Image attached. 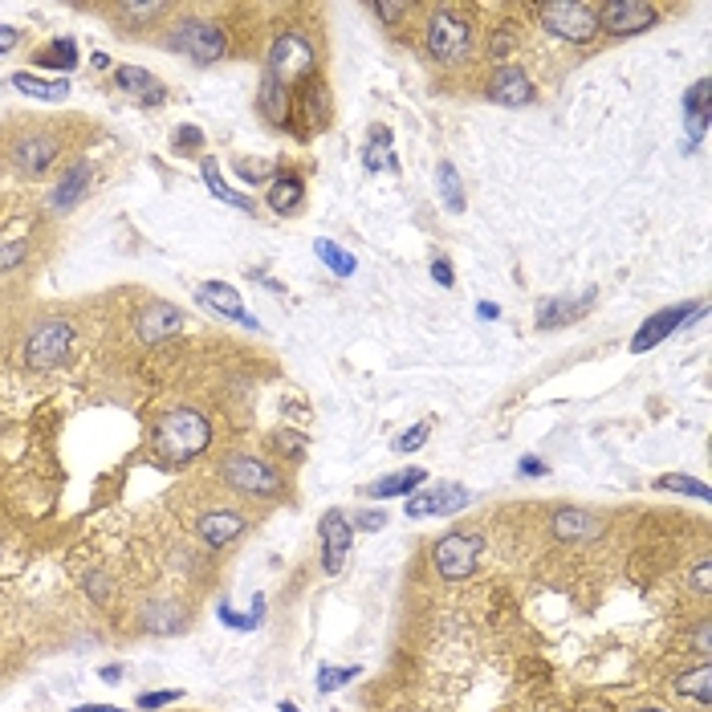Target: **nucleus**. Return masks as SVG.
<instances>
[{
    "instance_id": "obj_1",
    "label": "nucleus",
    "mask_w": 712,
    "mask_h": 712,
    "mask_svg": "<svg viewBox=\"0 0 712 712\" xmlns=\"http://www.w3.org/2000/svg\"><path fill=\"white\" fill-rule=\"evenodd\" d=\"M208 444H212V424L204 420L200 411H188V407L163 415L159 428H155V452L163 460H171V464L196 460Z\"/></svg>"
},
{
    "instance_id": "obj_2",
    "label": "nucleus",
    "mask_w": 712,
    "mask_h": 712,
    "mask_svg": "<svg viewBox=\"0 0 712 712\" xmlns=\"http://www.w3.org/2000/svg\"><path fill=\"white\" fill-rule=\"evenodd\" d=\"M220 477H224V485H228L232 493L253 497V501H273V497H281V489H285L281 472H277L269 460L253 456V452L228 456L224 468H220Z\"/></svg>"
},
{
    "instance_id": "obj_3",
    "label": "nucleus",
    "mask_w": 712,
    "mask_h": 712,
    "mask_svg": "<svg viewBox=\"0 0 712 712\" xmlns=\"http://www.w3.org/2000/svg\"><path fill=\"white\" fill-rule=\"evenodd\" d=\"M163 45H167L171 53L188 57V62H196V66H212V62H220V57H224L228 37H224V29H220V25L188 17V21H175V25L167 29Z\"/></svg>"
},
{
    "instance_id": "obj_4",
    "label": "nucleus",
    "mask_w": 712,
    "mask_h": 712,
    "mask_svg": "<svg viewBox=\"0 0 712 712\" xmlns=\"http://www.w3.org/2000/svg\"><path fill=\"white\" fill-rule=\"evenodd\" d=\"M542 17V29L570 41V45H586L599 37V13L595 5H586V0H550V5L538 9Z\"/></svg>"
},
{
    "instance_id": "obj_5",
    "label": "nucleus",
    "mask_w": 712,
    "mask_h": 712,
    "mask_svg": "<svg viewBox=\"0 0 712 712\" xmlns=\"http://www.w3.org/2000/svg\"><path fill=\"white\" fill-rule=\"evenodd\" d=\"M70 342H74V326L66 318H45L25 338V363L33 371H49L70 354Z\"/></svg>"
},
{
    "instance_id": "obj_6",
    "label": "nucleus",
    "mask_w": 712,
    "mask_h": 712,
    "mask_svg": "<svg viewBox=\"0 0 712 712\" xmlns=\"http://www.w3.org/2000/svg\"><path fill=\"white\" fill-rule=\"evenodd\" d=\"M468 49H472L468 21L456 17V13H448V9L432 13V21H428V53L436 57V62L440 66H460L464 57H468Z\"/></svg>"
},
{
    "instance_id": "obj_7",
    "label": "nucleus",
    "mask_w": 712,
    "mask_h": 712,
    "mask_svg": "<svg viewBox=\"0 0 712 712\" xmlns=\"http://www.w3.org/2000/svg\"><path fill=\"white\" fill-rule=\"evenodd\" d=\"M481 550H485L481 533H448V538L436 542L432 562H436V570H440L444 582H464L472 570H477Z\"/></svg>"
},
{
    "instance_id": "obj_8",
    "label": "nucleus",
    "mask_w": 712,
    "mask_h": 712,
    "mask_svg": "<svg viewBox=\"0 0 712 712\" xmlns=\"http://www.w3.org/2000/svg\"><path fill=\"white\" fill-rule=\"evenodd\" d=\"M269 74H277L285 86L302 82L314 74V45L306 41V33H281L269 49Z\"/></svg>"
},
{
    "instance_id": "obj_9",
    "label": "nucleus",
    "mask_w": 712,
    "mask_h": 712,
    "mask_svg": "<svg viewBox=\"0 0 712 712\" xmlns=\"http://www.w3.org/2000/svg\"><path fill=\"white\" fill-rule=\"evenodd\" d=\"M595 13H599V33L611 37H631L660 21V9L647 5V0H607V5H595Z\"/></svg>"
},
{
    "instance_id": "obj_10",
    "label": "nucleus",
    "mask_w": 712,
    "mask_h": 712,
    "mask_svg": "<svg viewBox=\"0 0 712 712\" xmlns=\"http://www.w3.org/2000/svg\"><path fill=\"white\" fill-rule=\"evenodd\" d=\"M688 318H704V302H684V306H668V310H656L631 338V350L635 354H647L651 346H660L668 334H676Z\"/></svg>"
},
{
    "instance_id": "obj_11",
    "label": "nucleus",
    "mask_w": 712,
    "mask_h": 712,
    "mask_svg": "<svg viewBox=\"0 0 712 712\" xmlns=\"http://www.w3.org/2000/svg\"><path fill=\"white\" fill-rule=\"evenodd\" d=\"M472 505V493L460 485H432L407 497V517H452Z\"/></svg>"
},
{
    "instance_id": "obj_12",
    "label": "nucleus",
    "mask_w": 712,
    "mask_h": 712,
    "mask_svg": "<svg viewBox=\"0 0 712 712\" xmlns=\"http://www.w3.org/2000/svg\"><path fill=\"white\" fill-rule=\"evenodd\" d=\"M354 546V525L342 509H330L322 517V570L326 574H338L346 566V554Z\"/></svg>"
},
{
    "instance_id": "obj_13",
    "label": "nucleus",
    "mask_w": 712,
    "mask_h": 712,
    "mask_svg": "<svg viewBox=\"0 0 712 712\" xmlns=\"http://www.w3.org/2000/svg\"><path fill=\"white\" fill-rule=\"evenodd\" d=\"M489 98L497 106H529L533 102V82L521 66H497L489 78Z\"/></svg>"
},
{
    "instance_id": "obj_14",
    "label": "nucleus",
    "mask_w": 712,
    "mask_h": 712,
    "mask_svg": "<svg viewBox=\"0 0 712 712\" xmlns=\"http://www.w3.org/2000/svg\"><path fill=\"white\" fill-rule=\"evenodd\" d=\"M196 293H200V302H204L208 310H216V314H224V318H232V322H241V326H249V330H257V326H261V322L245 310L241 293H236L232 285H224V281H204Z\"/></svg>"
},
{
    "instance_id": "obj_15",
    "label": "nucleus",
    "mask_w": 712,
    "mask_h": 712,
    "mask_svg": "<svg viewBox=\"0 0 712 712\" xmlns=\"http://www.w3.org/2000/svg\"><path fill=\"white\" fill-rule=\"evenodd\" d=\"M245 513H236V509H212V513H204V517H196V533L208 542V546H228V542H236L245 533Z\"/></svg>"
},
{
    "instance_id": "obj_16",
    "label": "nucleus",
    "mask_w": 712,
    "mask_h": 712,
    "mask_svg": "<svg viewBox=\"0 0 712 712\" xmlns=\"http://www.w3.org/2000/svg\"><path fill=\"white\" fill-rule=\"evenodd\" d=\"M57 151H62V143H57L53 135L33 131V135L17 139V147H13V163H17L21 171H29V175H41V171H49V163L57 159Z\"/></svg>"
},
{
    "instance_id": "obj_17",
    "label": "nucleus",
    "mask_w": 712,
    "mask_h": 712,
    "mask_svg": "<svg viewBox=\"0 0 712 712\" xmlns=\"http://www.w3.org/2000/svg\"><path fill=\"white\" fill-rule=\"evenodd\" d=\"M550 529H554L558 542H590V538H599L603 533V517L586 513V509H558Z\"/></svg>"
},
{
    "instance_id": "obj_18",
    "label": "nucleus",
    "mask_w": 712,
    "mask_h": 712,
    "mask_svg": "<svg viewBox=\"0 0 712 712\" xmlns=\"http://www.w3.org/2000/svg\"><path fill=\"white\" fill-rule=\"evenodd\" d=\"M180 322H184V314L175 310L171 302H151V306L139 314V338H143L147 346H159L163 338H171L175 330H180Z\"/></svg>"
},
{
    "instance_id": "obj_19",
    "label": "nucleus",
    "mask_w": 712,
    "mask_h": 712,
    "mask_svg": "<svg viewBox=\"0 0 712 712\" xmlns=\"http://www.w3.org/2000/svg\"><path fill=\"white\" fill-rule=\"evenodd\" d=\"M684 123H688V143H684V151H696V143L704 139V131H708V123H712L708 78H700V82L684 94Z\"/></svg>"
},
{
    "instance_id": "obj_20",
    "label": "nucleus",
    "mask_w": 712,
    "mask_h": 712,
    "mask_svg": "<svg viewBox=\"0 0 712 712\" xmlns=\"http://www.w3.org/2000/svg\"><path fill=\"white\" fill-rule=\"evenodd\" d=\"M289 102H293V94H289V86L277 78V74H261V90H257V110L269 118L273 127H289Z\"/></svg>"
},
{
    "instance_id": "obj_21",
    "label": "nucleus",
    "mask_w": 712,
    "mask_h": 712,
    "mask_svg": "<svg viewBox=\"0 0 712 712\" xmlns=\"http://www.w3.org/2000/svg\"><path fill=\"white\" fill-rule=\"evenodd\" d=\"M424 481H428V472H424V468H399V472H391V477H379L375 485H367V497H375V501L411 497Z\"/></svg>"
},
{
    "instance_id": "obj_22",
    "label": "nucleus",
    "mask_w": 712,
    "mask_h": 712,
    "mask_svg": "<svg viewBox=\"0 0 712 712\" xmlns=\"http://www.w3.org/2000/svg\"><path fill=\"white\" fill-rule=\"evenodd\" d=\"M33 66L41 70H57V74H70L78 66V41L74 37H53L33 53Z\"/></svg>"
},
{
    "instance_id": "obj_23",
    "label": "nucleus",
    "mask_w": 712,
    "mask_h": 712,
    "mask_svg": "<svg viewBox=\"0 0 712 712\" xmlns=\"http://www.w3.org/2000/svg\"><path fill=\"white\" fill-rule=\"evenodd\" d=\"M302 192H306L302 175H289V171H285V175H273L265 200H269V208H273L277 216H293V212H298V204H302Z\"/></svg>"
},
{
    "instance_id": "obj_24",
    "label": "nucleus",
    "mask_w": 712,
    "mask_h": 712,
    "mask_svg": "<svg viewBox=\"0 0 712 712\" xmlns=\"http://www.w3.org/2000/svg\"><path fill=\"white\" fill-rule=\"evenodd\" d=\"M90 180H94V163H86V159H78L70 171H66V180L57 184V192H53V208H74L82 196H86V188H90Z\"/></svg>"
},
{
    "instance_id": "obj_25",
    "label": "nucleus",
    "mask_w": 712,
    "mask_h": 712,
    "mask_svg": "<svg viewBox=\"0 0 712 712\" xmlns=\"http://www.w3.org/2000/svg\"><path fill=\"white\" fill-rule=\"evenodd\" d=\"M13 86L41 102H62L70 94V78H41V74H13Z\"/></svg>"
},
{
    "instance_id": "obj_26",
    "label": "nucleus",
    "mask_w": 712,
    "mask_h": 712,
    "mask_svg": "<svg viewBox=\"0 0 712 712\" xmlns=\"http://www.w3.org/2000/svg\"><path fill=\"white\" fill-rule=\"evenodd\" d=\"M676 692H680L684 700L700 704V708H712V664L704 660L700 668H692V672L676 676Z\"/></svg>"
},
{
    "instance_id": "obj_27",
    "label": "nucleus",
    "mask_w": 712,
    "mask_h": 712,
    "mask_svg": "<svg viewBox=\"0 0 712 712\" xmlns=\"http://www.w3.org/2000/svg\"><path fill=\"white\" fill-rule=\"evenodd\" d=\"M114 82L123 86V90H135L143 94V106H159L167 98V90L147 74V70H135V66H123V70H114Z\"/></svg>"
},
{
    "instance_id": "obj_28",
    "label": "nucleus",
    "mask_w": 712,
    "mask_h": 712,
    "mask_svg": "<svg viewBox=\"0 0 712 712\" xmlns=\"http://www.w3.org/2000/svg\"><path fill=\"white\" fill-rule=\"evenodd\" d=\"M363 167L367 171H383V167H395V147H391V131L387 127H375L363 143Z\"/></svg>"
},
{
    "instance_id": "obj_29",
    "label": "nucleus",
    "mask_w": 712,
    "mask_h": 712,
    "mask_svg": "<svg viewBox=\"0 0 712 712\" xmlns=\"http://www.w3.org/2000/svg\"><path fill=\"white\" fill-rule=\"evenodd\" d=\"M200 171H204V184H208V192H212L216 200H224V204H232V208H241V212H253V200H249V196L232 192V188L220 180V167H216V159H204V163H200Z\"/></svg>"
},
{
    "instance_id": "obj_30",
    "label": "nucleus",
    "mask_w": 712,
    "mask_h": 712,
    "mask_svg": "<svg viewBox=\"0 0 712 712\" xmlns=\"http://www.w3.org/2000/svg\"><path fill=\"white\" fill-rule=\"evenodd\" d=\"M586 306H590V293H586V298H574V302H562V298H558V302H546V306L538 310V326H546V330H550V326H566V322H574Z\"/></svg>"
},
{
    "instance_id": "obj_31",
    "label": "nucleus",
    "mask_w": 712,
    "mask_h": 712,
    "mask_svg": "<svg viewBox=\"0 0 712 712\" xmlns=\"http://www.w3.org/2000/svg\"><path fill=\"white\" fill-rule=\"evenodd\" d=\"M651 485L664 489V493H688L696 501H712V489L704 481H696V477H684V472H664V477H656Z\"/></svg>"
},
{
    "instance_id": "obj_32",
    "label": "nucleus",
    "mask_w": 712,
    "mask_h": 712,
    "mask_svg": "<svg viewBox=\"0 0 712 712\" xmlns=\"http://www.w3.org/2000/svg\"><path fill=\"white\" fill-rule=\"evenodd\" d=\"M314 253L322 257V265L330 269V273H338V277H354V269H359V261H354L342 245H334V241H314Z\"/></svg>"
},
{
    "instance_id": "obj_33",
    "label": "nucleus",
    "mask_w": 712,
    "mask_h": 712,
    "mask_svg": "<svg viewBox=\"0 0 712 712\" xmlns=\"http://www.w3.org/2000/svg\"><path fill=\"white\" fill-rule=\"evenodd\" d=\"M436 188H440V200L448 212H460L464 208V192H460V175L452 163H440L436 167Z\"/></svg>"
},
{
    "instance_id": "obj_34",
    "label": "nucleus",
    "mask_w": 712,
    "mask_h": 712,
    "mask_svg": "<svg viewBox=\"0 0 712 712\" xmlns=\"http://www.w3.org/2000/svg\"><path fill=\"white\" fill-rule=\"evenodd\" d=\"M261 619H265V599H261V595H253V611H249V615H236L228 603L220 607V623H224V627H236V631H257Z\"/></svg>"
},
{
    "instance_id": "obj_35",
    "label": "nucleus",
    "mask_w": 712,
    "mask_h": 712,
    "mask_svg": "<svg viewBox=\"0 0 712 712\" xmlns=\"http://www.w3.org/2000/svg\"><path fill=\"white\" fill-rule=\"evenodd\" d=\"M350 680H359V664H342V668H334V664H322L318 668V692L326 696V692H338V688H346Z\"/></svg>"
},
{
    "instance_id": "obj_36",
    "label": "nucleus",
    "mask_w": 712,
    "mask_h": 712,
    "mask_svg": "<svg viewBox=\"0 0 712 712\" xmlns=\"http://www.w3.org/2000/svg\"><path fill=\"white\" fill-rule=\"evenodd\" d=\"M118 17H123L127 25H147V21H159V17H167V5H118Z\"/></svg>"
},
{
    "instance_id": "obj_37",
    "label": "nucleus",
    "mask_w": 712,
    "mask_h": 712,
    "mask_svg": "<svg viewBox=\"0 0 712 712\" xmlns=\"http://www.w3.org/2000/svg\"><path fill=\"white\" fill-rule=\"evenodd\" d=\"M428 436H432V428L420 420V424H411L407 432H399V436L391 440V448H395V452H415V448H424V444H428Z\"/></svg>"
},
{
    "instance_id": "obj_38",
    "label": "nucleus",
    "mask_w": 712,
    "mask_h": 712,
    "mask_svg": "<svg viewBox=\"0 0 712 712\" xmlns=\"http://www.w3.org/2000/svg\"><path fill=\"white\" fill-rule=\"evenodd\" d=\"M25 257H29V249H25V241H9V236H0V269H17V265H25Z\"/></svg>"
},
{
    "instance_id": "obj_39",
    "label": "nucleus",
    "mask_w": 712,
    "mask_h": 712,
    "mask_svg": "<svg viewBox=\"0 0 712 712\" xmlns=\"http://www.w3.org/2000/svg\"><path fill=\"white\" fill-rule=\"evenodd\" d=\"M200 143H204L200 127H180V131H175V139H171L175 151H200Z\"/></svg>"
},
{
    "instance_id": "obj_40",
    "label": "nucleus",
    "mask_w": 712,
    "mask_h": 712,
    "mask_svg": "<svg viewBox=\"0 0 712 712\" xmlns=\"http://www.w3.org/2000/svg\"><path fill=\"white\" fill-rule=\"evenodd\" d=\"M517 25H501V33L493 37V45H489V53L497 57V62H505V57H509V49H513V41H517V33H513Z\"/></svg>"
},
{
    "instance_id": "obj_41",
    "label": "nucleus",
    "mask_w": 712,
    "mask_h": 712,
    "mask_svg": "<svg viewBox=\"0 0 712 712\" xmlns=\"http://www.w3.org/2000/svg\"><path fill=\"white\" fill-rule=\"evenodd\" d=\"M184 692H175V688H167V692H143L135 704L143 708V712H151V708H163V704H175V700H180Z\"/></svg>"
},
{
    "instance_id": "obj_42",
    "label": "nucleus",
    "mask_w": 712,
    "mask_h": 712,
    "mask_svg": "<svg viewBox=\"0 0 712 712\" xmlns=\"http://www.w3.org/2000/svg\"><path fill=\"white\" fill-rule=\"evenodd\" d=\"M692 590H696V595H708V590H712V562H708V558L696 566V574H692Z\"/></svg>"
},
{
    "instance_id": "obj_43",
    "label": "nucleus",
    "mask_w": 712,
    "mask_h": 712,
    "mask_svg": "<svg viewBox=\"0 0 712 712\" xmlns=\"http://www.w3.org/2000/svg\"><path fill=\"white\" fill-rule=\"evenodd\" d=\"M354 521H359V529L375 533V529H383V525H387V513H379V509H363L359 517H354Z\"/></svg>"
},
{
    "instance_id": "obj_44",
    "label": "nucleus",
    "mask_w": 712,
    "mask_h": 712,
    "mask_svg": "<svg viewBox=\"0 0 712 712\" xmlns=\"http://www.w3.org/2000/svg\"><path fill=\"white\" fill-rule=\"evenodd\" d=\"M236 171H241V175H245V180H249V184H261V180H269V175H273V163H261V167H249V163H236Z\"/></svg>"
},
{
    "instance_id": "obj_45",
    "label": "nucleus",
    "mask_w": 712,
    "mask_h": 712,
    "mask_svg": "<svg viewBox=\"0 0 712 712\" xmlns=\"http://www.w3.org/2000/svg\"><path fill=\"white\" fill-rule=\"evenodd\" d=\"M517 472H521V477H546L550 468H546V464H542L538 456H525V460L517 464Z\"/></svg>"
},
{
    "instance_id": "obj_46",
    "label": "nucleus",
    "mask_w": 712,
    "mask_h": 712,
    "mask_svg": "<svg viewBox=\"0 0 712 712\" xmlns=\"http://www.w3.org/2000/svg\"><path fill=\"white\" fill-rule=\"evenodd\" d=\"M371 9H375V17H379V21H387V25H391V21H399V17L407 13V5H383V0H379V5H371Z\"/></svg>"
},
{
    "instance_id": "obj_47",
    "label": "nucleus",
    "mask_w": 712,
    "mask_h": 712,
    "mask_svg": "<svg viewBox=\"0 0 712 712\" xmlns=\"http://www.w3.org/2000/svg\"><path fill=\"white\" fill-rule=\"evenodd\" d=\"M432 281H436V285H452V281H456V273H452V265H448L444 257L432 261Z\"/></svg>"
},
{
    "instance_id": "obj_48",
    "label": "nucleus",
    "mask_w": 712,
    "mask_h": 712,
    "mask_svg": "<svg viewBox=\"0 0 712 712\" xmlns=\"http://www.w3.org/2000/svg\"><path fill=\"white\" fill-rule=\"evenodd\" d=\"M696 651H700V656H708V651H712V623L708 619L696 627Z\"/></svg>"
},
{
    "instance_id": "obj_49",
    "label": "nucleus",
    "mask_w": 712,
    "mask_h": 712,
    "mask_svg": "<svg viewBox=\"0 0 712 712\" xmlns=\"http://www.w3.org/2000/svg\"><path fill=\"white\" fill-rule=\"evenodd\" d=\"M17 37H21V33H17L13 25H0V53H9V49L17 45Z\"/></svg>"
},
{
    "instance_id": "obj_50",
    "label": "nucleus",
    "mask_w": 712,
    "mask_h": 712,
    "mask_svg": "<svg viewBox=\"0 0 712 712\" xmlns=\"http://www.w3.org/2000/svg\"><path fill=\"white\" fill-rule=\"evenodd\" d=\"M86 590H90L94 599H106V578H102V574H90V578H86Z\"/></svg>"
},
{
    "instance_id": "obj_51",
    "label": "nucleus",
    "mask_w": 712,
    "mask_h": 712,
    "mask_svg": "<svg viewBox=\"0 0 712 712\" xmlns=\"http://www.w3.org/2000/svg\"><path fill=\"white\" fill-rule=\"evenodd\" d=\"M98 680L118 684V680H123V664H106V668H98Z\"/></svg>"
},
{
    "instance_id": "obj_52",
    "label": "nucleus",
    "mask_w": 712,
    "mask_h": 712,
    "mask_svg": "<svg viewBox=\"0 0 712 712\" xmlns=\"http://www.w3.org/2000/svg\"><path fill=\"white\" fill-rule=\"evenodd\" d=\"M477 314H481L485 322H493V318H501V306H497V302H481V306H477Z\"/></svg>"
},
{
    "instance_id": "obj_53",
    "label": "nucleus",
    "mask_w": 712,
    "mask_h": 712,
    "mask_svg": "<svg viewBox=\"0 0 712 712\" xmlns=\"http://www.w3.org/2000/svg\"><path fill=\"white\" fill-rule=\"evenodd\" d=\"M74 712H123V708H114V704H78Z\"/></svg>"
},
{
    "instance_id": "obj_54",
    "label": "nucleus",
    "mask_w": 712,
    "mask_h": 712,
    "mask_svg": "<svg viewBox=\"0 0 712 712\" xmlns=\"http://www.w3.org/2000/svg\"><path fill=\"white\" fill-rule=\"evenodd\" d=\"M277 708H281V712H302V708H298V704H293V700H281Z\"/></svg>"
},
{
    "instance_id": "obj_55",
    "label": "nucleus",
    "mask_w": 712,
    "mask_h": 712,
    "mask_svg": "<svg viewBox=\"0 0 712 712\" xmlns=\"http://www.w3.org/2000/svg\"><path fill=\"white\" fill-rule=\"evenodd\" d=\"M635 712H668V708H656V704H643V708H635Z\"/></svg>"
}]
</instances>
